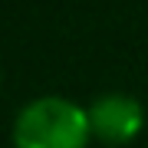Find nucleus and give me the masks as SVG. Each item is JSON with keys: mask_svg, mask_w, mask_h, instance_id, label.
Instances as JSON below:
<instances>
[{"mask_svg": "<svg viewBox=\"0 0 148 148\" xmlns=\"http://www.w3.org/2000/svg\"><path fill=\"white\" fill-rule=\"evenodd\" d=\"M16 148H86L92 138L89 109L66 95H36L13 119Z\"/></svg>", "mask_w": 148, "mask_h": 148, "instance_id": "1", "label": "nucleus"}, {"mask_svg": "<svg viewBox=\"0 0 148 148\" xmlns=\"http://www.w3.org/2000/svg\"><path fill=\"white\" fill-rule=\"evenodd\" d=\"M89 125H92V138H99L106 145H125L142 132L145 109L128 92H106L92 99Z\"/></svg>", "mask_w": 148, "mask_h": 148, "instance_id": "2", "label": "nucleus"}]
</instances>
